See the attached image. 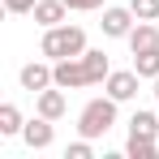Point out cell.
Here are the masks:
<instances>
[{"instance_id":"e0dca14e","label":"cell","mask_w":159,"mask_h":159,"mask_svg":"<svg viewBox=\"0 0 159 159\" xmlns=\"http://www.w3.org/2000/svg\"><path fill=\"white\" fill-rule=\"evenodd\" d=\"M65 159H95V146H90V138H78V142H69V146H65Z\"/></svg>"},{"instance_id":"8992f818","label":"cell","mask_w":159,"mask_h":159,"mask_svg":"<svg viewBox=\"0 0 159 159\" xmlns=\"http://www.w3.org/2000/svg\"><path fill=\"white\" fill-rule=\"evenodd\" d=\"M17 82H22V90H30V95H39V90H48V86H56L52 60H30V65H22V73H17Z\"/></svg>"},{"instance_id":"52a82bcc","label":"cell","mask_w":159,"mask_h":159,"mask_svg":"<svg viewBox=\"0 0 159 159\" xmlns=\"http://www.w3.org/2000/svg\"><path fill=\"white\" fill-rule=\"evenodd\" d=\"M22 142H26L30 151H48V146L56 142V120H48V116H34V120H26Z\"/></svg>"},{"instance_id":"30bf717a","label":"cell","mask_w":159,"mask_h":159,"mask_svg":"<svg viewBox=\"0 0 159 159\" xmlns=\"http://www.w3.org/2000/svg\"><path fill=\"white\" fill-rule=\"evenodd\" d=\"M125 43H129V52H151V48H159V26L155 22H138Z\"/></svg>"},{"instance_id":"5b68a950","label":"cell","mask_w":159,"mask_h":159,"mask_svg":"<svg viewBox=\"0 0 159 159\" xmlns=\"http://www.w3.org/2000/svg\"><path fill=\"white\" fill-rule=\"evenodd\" d=\"M138 69H112L107 73V82H103V90L116 99V103H129V99H138Z\"/></svg>"},{"instance_id":"8fae6325","label":"cell","mask_w":159,"mask_h":159,"mask_svg":"<svg viewBox=\"0 0 159 159\" xmlns=\"http://www.w3.org/2000/svg\"><path fill=\"white\" fill-rule=\"evenodd\" d=\"M65 17H69V4H65V0H39V4H34V22H39L43 30L60 26Z\"/></svg>"},{"instance_id":"277c9868","label":"cell","mask_w":159,"mask_h":159,"mask_svg":"<svg viewBox=\"0 0 159 159\" xmlns=\"http://www.w3.org/2000/svg\"><path fill=\"white\" fill-rule=\"evenodd\" d=\"M52 73H56V86H60V90H82V86H90L82 56H69V60H52Z\"/></svg>"},{"instance_id":"9a60e30c","label":"cell","mask_w":159,"mask_h":159,"mask_svg":"<svg viewBox=\"0 0 159 159\" xmlns=\"http://www.w3.org/2000/svg\"><path fill=\"white\" fill-rule=\"evenodd\" d=\"M125 155L129 159H159V142L155 138H129L125 142Z\"/></svg>"},{"instance_id":"ba28073f","label":"cell","mask_w":159,"mask_h":159,"mask_svg":"<svg viewBox=\"0 0 159 159\" xmlns=\"http://www.w3.org/2000/svg\"><path fill=\"white\" fill-rule=\"evenodd\" d=\"M34 112H39V116H48V120H60V116L69 112V99H65V90H60V86H48V90H39V95H34Z\"/></svg>"},{"instance_id":"ac0fdd59","label":"cell","mask_w":159,"mask_h":159,"mask_svg":"<svg viewBox=\"0 0 159 159\" xmlns=\"http://www.w3.org/2000/svg\"><path fill=\"white\" fill-rule=\"evenodd\" d=\"M73 13H95V9H103V0H65Z\"/></svg>"},{"instance_id":"3957f363","label":"cell","mask_w":159,"mask_h":159,"mask_svg":"<svg viewBox=\"0 0 159 159\" xmlns=\"http://www.w3.org/2000/svg\"><path fill=\"white\" fill-rule=\"evenodd\" d=\"M99 26H103V34H107V39H129V30L138 26V13H133L129 4H107Z\"/></svg>"},{"instance_id":"4fadbf2b","label":"cell","mask_w":159,"mask_h":159,"mask_svg":"<svg viewBox=\"0 0 159 159\" xmlns=\"http://www.w3.org/2000/svg\"><path fill=\"white\" fill-rule=\"evenodd\" d=\"M22 129H26V120L17 103H0V138H22Z\"/></svg>"},{"instance_id":"7c38bea8","label":"cell","mask_w":159,"mask_h":159,"mask_svg":"<svg viewBox=\"0 0 159 159\" xmlns=\"http://www.w3.org/2000/svg\"><path fill=\"white\" fill-rule=\"evenodd\" d=\"M129 138H159V116L146 112V107H138L129 116Z\"/></svg>"},{"instance_id":"7a4b0ae2","label":"cell","mask_w":159,"mask_h":159,"mask_svg":"<svg viewBox=\"0 0 159 159\" xmlns=\"http://www.w3.org/2000/svg\"><path fill=\"white\" fill-rule=\"evenodd\" d=\"M112 129H116V99L103 90L99 99H90V103L78 112V133L95 142V138H103V133H112Z\"/></svg>"},{"instance_id":"ffe728a7","label":"cell","mask_w":159,"mask_h":159,"mask_svg":"<svg viewBox=\"0 0 159 159\" xmlns=\"http://www.w3.org/2000/svg\"><path fill=\"white\" fill-rule=\"evenodd\" d=\"M155 99H159V78H155Z\"/></svg>"},{"instance_id":"d6986e66","label":"cell","mask_w":159,"mask_h":159,"mask_svg":"<svg viewBox=\"0 0 159 159\" xmlns=\"http://www.w3.org/2000/svg\"><path fill=\"white\" fill-rule=\"evenodd\" d=\"M34 4H39V0H4L9 13H34Z\"/></svg>"},{"instance_id":"9c48e42d","label":"cell","mask_w":159,"mask_h":159,"mask_svg":"<svg viewBox=\"0 0 159 159\" xmlns=\"http://www.w3.org/2000/svg\"><path fill=\"white\" fill-rule=\"evenodd\" d=\"M82 65H86L90 86H103L107 73H112V65H107V52H103V48H86V52H82Z\"/></svg>"},{"instance_id":"5bb4252c","label":"cell","mask_w":159,"mask_h":159,"mask_svg":"<svg viewBox=\"0 0 159 159\" xmlns=\"http://www.w3.org/2000/svg\"><path fill=\"white\" fill-rule=\"evenodd\" d=\"M133 69H138V78H159V48H151V52H133Z\"/></svg>"},{"instance_id":"2e32d148","label":"cell","mask_w":159,"mask_h":159,"mask_svg":"<svg viewBox=\"0 0 159 159\" xmlns=\"http://www.w3.org/2000/svg\"><path fill=\"white\" fill-rule=\"evenodd\" d=\"M129 9L138 13V22H159V0H129Z\"/></svg>"},{"instance_id":"6da1fadb","label":"cell","mask_w":159,"mask_h":159,"mask_svg":"<svg viewBox=\"0 0 159 159\" xmlns=\"http://www.w3.org/2000/svg\"><path fill=\"white\" fill-rule=\"evenodd\" d=\"M39 52L48 56V60H69V56H82V52H86V30H82V26H69V22L48 26V30H43V39H39Z\"/></svg>"}]
</instances>
